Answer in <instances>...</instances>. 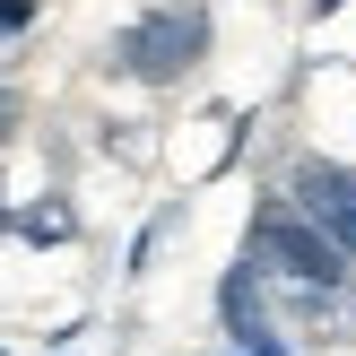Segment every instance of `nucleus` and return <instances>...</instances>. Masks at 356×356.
Here are the masks:
<instances>
[{"label": "nucleus", "instance_id": "6e6552de", "mask_svg": "<svg viewBox=\"0 0 356 356\" xmlns=\"http://www.w3.org/2000/svg\"><path fill=\"white\" fill-rule=\"evenodd\" d=\"M305 9H313V26H322V17H339V0H305Z\"/></svg>", "mask_w": 356, "mask_h": 356}, {"label": "nucleus", "instance_id": "7ed1b4c3", "mask_svg": "<svg viewBox=\"0 0 356 356\" xmlns=\"http://www.w3.org/2000/svg\"><path fill=\"white\" fill-rule=\"evenodd\" d=\"M287 200H296V209H305V218L356 261V165H339V156H296Z\"/></svg>", "mask_w": 356, "mask_h": 356}, {"label": "nucleus", "instance_id": "39448f33", "mask_svg": "<svg viewBox=\"0 0 356 356\" xmlns=\"http://www.w3.org/2000/svg\"><path fill=\"white\" fill-rule=\"evenodd\" d=\"M9 226L26 243H70V235H79V209H70V200H35V209H17Z\"/></svg>", "mask_w": 356, "mask_h": 356}, {"label": "nucleus", "instance_id": "1a4fd4ad", "mask_svg": "<svg viewBox=\"0 0 356 356\" xmlns=\"http://www.w3.org/2000/svg\"><path fill=\"white\" fill-rule=\"evenodd\" d=\"M0 235H9V191H0Z\"/></svg>", "mask_w": 356, "mask_h": 356}, {"label": "nucleus", "instance_id": "f03ea898", "mask_svg": "<svg viewBox=\"0 0 356 356\" xmlns=\"http://www.w3.org/2000/svg\"><path fill=\"white\" fill-rule=\"evenodd\" d=\"M243 261H252L261 278H287V287H348V252L287 200V191L252 209V226H243Z\"/></svg>", "mask_w": 356, "mask_h": 356}, {"label": "nucleus", "instance_id": "423d86ee", "mask_svg": "<svg viewBox=\"0 0 356 356\" xmlns=\"http://www.w3.org/2000/svg\"><path fill=\"white\" fill-rule=\"evenodd\" d=\"M35 26V0H0V35H26Z\"/></svg>", "mask_w": 356, "mask_h": 356}, {"label": "nucleus", "instance_id": "20e7f679", "mask_svg": "<svg viewBox=\"0 0 356 356\" xmlns=\"http://www.w3.org/2000/svg\"><path fill=\"white\" fill-rule=\"evenodd\" d=\"M218 322H226V339H235V348H278V322H270V305H261V270H252V261H235V270H226Z\"/></svg>", "mask_w": 356, "mask_h": 356}, {"label": "nucleus", "instance_id": "0eeeda50", "mask_svg": "<svg viewBox=\"0 0 356 356\" xmlns=\"http://www.w3.org/2000/svg\"><path fill=\"white\" fill-rule=\"evenodd\" d=\"M17 113H26V104H17V96H9V87H0V139H9V131H17Z\"/></svg>", "mask_w": 356, "mask_h": 356}, {"label": "nucleus", "instance_id": "9b49d317", "mask_svg": "<svg viewBox=\"0 0 356 356\" xmlns=\"http://www.w3.org/2000/svg\"><path fill=\"white\" fill-rule=\"evenodd\" d=\"M0 356H9V348H0Z\"/></svg>", "mask_w": 356, "mask_h": 356}, {"label": "nucleus", "instance_id": "9d476101", "mask_svg": "<svg viewBox=\"0 0 356 356\" xmlns=\"http://www.w3.org/2000/svg\"><path fill=\"white\" fill-rule=\"evenodd\" d=\"M243 356H287V348H243Z\"/></svg>", "mask_w": 356, "mask_h": 356}, {"label": "nucleus", "instance_id": "f257e3e1", "mask_svg": "<svg viewBox=\"0 0 356 356\" xmlns=\"http://www.w3.org/2000/svg\"><path fill=\"white\" fill-rule=\"evenodd\" d=\"M209 44H218V17H209V0H156V9H139V17H131V26H113L104 61H113V79L174 87V79H191V70L209 61Z\"/></svg>", "mask_w": 356, "mask_h": 356}]
</instances>
